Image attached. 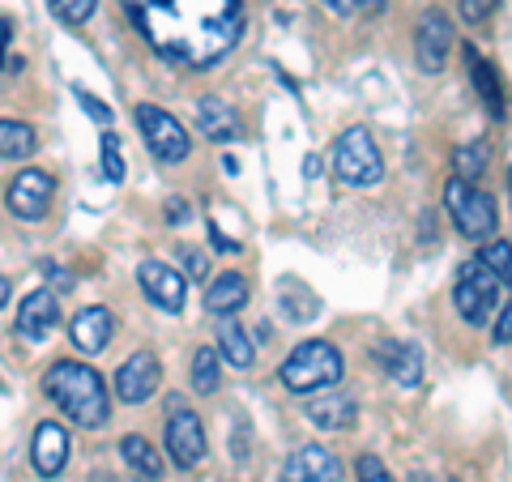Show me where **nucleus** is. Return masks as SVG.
Segmentation results:
<instances>
[{"label": "nucleus", "instance_id": "c9c22d12", "mask_svg": "<svg viewBox=\"0 0 512 482\" xmlns=\"http://www.w3.org/2000/svg\"><path fill=\"white\" fill-rule=\"evenodd\" d=\"M210 239H214V248H218V252H239V244H235V239L222 235L218 222H210Z\"/></svg>", "mask_w": 512, "mask_h": 482}, {"label": "nucleus", "instance_id": "412c9836", "mask_svg": "<svg viewBox=\"0 0 512 482\" xmlns=\"http://www.w3.org/2000/svg\"><path fill=\"white\" fill-rule=\"evenodd\" d=\"M120 453H124L128 470H133L137 478H146V482L163 478V457H158V448H154L146 436H124V440H120Z\"/></svg>", "mask_w": 512, "mask_h": 482}, {"label": "nucleus", "instance_id": "5701e85b", "mask_svg": "<svg viewBox=\"0 0 512 482\" xmlns=\"http://www.w3.org/2000/svg\"><path fill=\"white\" fill-rule=\"evenodd\" d=\"M35 128L18 120H0V158H30L35 154Z\"/></svg>", "mask_w": 512, "mask_h": 482}, {"label": "nucleus", "instance_id": "4be33fe9", "mask_svg": "<svg viewBox=\"0 0 512 482\" xmlns=\"http://www.w3.org/2000/svg\"><path fill=\"white\" fill-rule=\"evenodd\" d=\"M466 60H470V77H474V86H478V94H483V103H487V111L495 120L504 116V94H500V82H495V69L474 52V47H466Z\"/></svg>", "mask_w": 512, "mask_h": 482}, {"label": "nucleus", "instance_id": "2f4dec72", "mask_svg": "<svg viewBox=\"0 0 512 482\" xmlns=\"http://www.w3.org/2000/svg\"><path fill=\"white\" fill-rule=\"evenodd\" d=\"M77 103H82V111H86L90 120H99V124H107V120H111V111H107L99 99H94V94H86L82 86H77Z\"/></svg>", "mask_w": 512, "mask_h": 482}, {"label": "nucleus", "instance_id": "ddd939ff", "mask_svg": "<svg viewBox=\"0 0 512 482\" xmlns=\"http://www.w3.org/2000/svg\"><path fill=\"white\" fill-rule=\"evenodd\" d=\"M286 482H342V465L325 444H303L286 461Z\"/></svg>", "mask_w": 512, "mask_h": 482}, {"label": "nucleus", "instance_id": "b1692460", "mask_svg": "<svg viewBox=\"0 0 512 482\" xmlns=\"http://www.w3.org/2000/svg\"><path fill=\"white\" fill-rule=\"evenodd\" d=\"M222 384V367H218V355L210 346H201L197 355H192V389H197L201 397H214Z\"/></svg>", "mask_w": 512, "mask_h": 482}, {"label": "nucleus", "instance_id": "f03ea898", "mask_svg": "<svg viewBox=\"0 0 512 482\" xmlns=\"http://www.w3.org/2000/svg\"><path fill=\"white\" fill-rule=\"evenodd\" d=\"M43 389L47 397L56 401V406L64 410V419L77 423V427H103L107 423V389H103V376L94 372V367L86 363H52L47 367V376H43Z\"/></svg>", "mask_w": 512, "mask_h": 482}, {"label": "nucleus", "instance_id": "4c0bfd02", "mask_svg": "<svg viewBox=\"0 0 512 482\" xmlns=\"http://www.w3.org/2000/svg\"><path fill=\"white\" fill-rule=\"evenodd\" d=\"M9 18H5V13H0V64H5V43H9Z\"/></svg>", "mask_w": 512, "mask_h": 482}, {"label": "nucleus", "instance_id": "e433bc0d", "mask_svg": "<svg viewBox=\"0 0 512 482\" xmlns=\"http://www.w3.org/2000/svg\"><path fill=\"white\" fill-rule=\"evenodd\" d=\"M325 5H329L333 13H355V9H359V0H325Z\"/></svg>", "mask_w": 512, "mask_h": 482}, {"label": "nucleus", "instance_id": "4468645a", "mask_svg": "<svg viewBox=\"0 0 512 482\" xmlns=\"http://www.w3.org/2000/svg\"><path fill=\"white\" fill-rule=\"evenodd\" d=\"M56 320H60L56 295L52 291H30L22 299V308H18V337H26V342H43V337L56 329Z\"/></svg>", "mask_w": 512, "mask_h": 482}, {"label": "nucleus", "instance_id": "a211bd4d", "mask_svg": "<svg viewBox=\"0 0 512 482\" xmlns=\"http://www.w3.org/2000/svg\"><path fill=\"white\" fill-rule=\"evenodd\" d=\"M248 303V282L244 273H218V278L205 286V308L214 316H235Z\"/></svg>", "mask_w": 512, "mask_h": 482}, {"label": "nucleus", "instance_id": "423d86ee", "mask_svg": "<svg viewBox=\"0 0 512 482\" xmlns=\"http://www.w3.org/2000/svg\"><path fill=\"white\" fill-rule=\"evenodd\" d=\"M504 291V282L483 265V261H466L457 273V286H453V303L457 312L470 320V325H483V320L495 312V295Z\"/></svg>", "mask_w": 512, "mask_h": 482}, {"label": "nucleus", "instance_id": "dca6fc26", "mask_svg": "<svg viewBox=\"0 0 512 482\" xmlns=\"http://www.w3.org/2000/svg\"><path fill=\"white\" fill-rule=\"evenodd\" d=\"M30 461L43 478H56L69 461V431L60 423H39L35 427V444H30Z\"/></svg>", "mask_w": 512, "mask_h": 482}, {"label": "nucleus", "instance_id": "c756f323", "mask_svg": "<svg viewBox=\"0 0 512 482\" xmlns=\"http://www.w3.org/2000/svg\"><path fill=\"white\" fill-rule=\"evenodd\" d=\"M495 5H500V0H461V22H470V26L487 22L495 13Z\"/></svg>", "mask_w": 512, "mask_h": 482}, {"label": "nucleus", "instance_id": "f257e3e1", "mask_svg": "<svg viewBox=\"0 0 512 482\" xmlns=\"http://www.w3.org/2000/svg\"><path fill=\"white\" fill-rule=\"evenodd\" d=\"M163 60L210 69L244 35V0H120Z\"/></svg>", "mask_w": 512, "mask_h": 482}, {"label": "nucleus", "instance_id": "7c9ffc66", "mask_svg": "<svg viewBox=\"0 0 512 482\" xmlns=\"http://www.w3.org/2000/svg\"><path fill=\"white\" fill-rule=\"evenodd\" d=\"M359 482H393L380 457H359Z\"/></svg>", "mask_w": 512, "mask_h": 482}, {"label": "nucleus", "instance_id": "f8f14e48", "mask_svg": "<svg viewBox=\"0 0 512 482\" xmlns=\"http://www.w3.org/2000/svg\"><path fill=\"white\" fill-rule=\"evenodd\" d=\"M448 47H453V22H448L444 13L431 9L427 18L419 22V43H414V52H419V69L423 73H440L448 64Z\"/></svg>", "mask_w": 512, "mask_h": 482}, {"label": "nucleus", "instance_id": "7ed1b4c3", "mask_svg": "<svg viewBox=\"0 0 512 482\" xmlns=\"http://www.w3.org/2000/svg\"><path fill=\"white\" fill-rule=\"evenodd\" d=\"M342 380V355L338 346L325 337H312L291 350V359L282 363V384L291 393H316V389H333Z\"/></svg>", "mask_w": 512, "mask_h": 482}, {"label": "nucleus", "instance_id": "bb28decb", "mask_svg": "<svg viewBox=\"0 0 512 482\" xmlns=\"http://www.w3.org/2000/svg\"><path fill=\"white\" fill-rule=\"evenodd\" d=\"M478 261H483L504 286L512 282V252H508V239H495V244H487V252L478 256Z\"/></svg>", "mask_w": 512, "mask_h": 482}, {"label": "nucleus", "instance_id": "c85d7f7f", "mask_svg": "<svg viewBox=\"0 0 512 482\" xmlns=\"http://www.w3.org/2000/svg\"><path fill=\"white\" fill-rule=\"evenodd\" d=\"M103 175H107L111 184L124 180V154H120V141L111 137V133H103Z\"/></svg>", "mask_w": 512, "mask_h": 482}, {"label": "nucleus", "instance_id": "a878e982", "mask_svg": "<svg viewBox=\"0 0 512 482\" xmlns=\"http://www.w3.org/2000/svg\"><path fill=\"white\" fill-rule=\"evenodd\" d=\"M453 167H457V180L474 184L478 175L487 171V141H470V146H461V150L453 154Z\"/></svg>", "mask_w": 512, "mask_h": 482}, {"label": "nucleus", "instance_id": "39448f33", "mask_svg": "<svg viewBox=\"0 0 512 482\" xmlns=\"http://www.w3.org/2000/svg\"><path fill=\"white\" fill-rule=\"evenodd\" d=\"M333 171L342 175V184L350 188H372L384 180V158L376 150V141L367 128H346L333 150Z\"/></svg>", "mask_w": 512, "mask_h": 482}, {"label": "nucleus", "instance_id": "72a5a7b5", "mask_svg": "<svg viewBox=\"0 0 512 482\" xmlns=\"http://www.w3.org/2000/svg\"><path fill=\"white\" fill-rule=\"evenodd\" d=\"M512 342V308H500V320H495V346Z\"/></svg>", "mask_w": 512, "mask_h": 482}, {"label": "nucleus", "instance_id": "58836bf2", "mask_svg": "<svg viewBox=\"0 0 512 482\" xmlns=\"http://www.w3.org/2000/svg\"><path fill=\"white\" fill-rule=\"evenodd\" d=\"M5 303H9V282L0 278V308H5Z\"/></svg>", "mask_w": 512, "mask_h": 482}, {"label": "nucleus", "instance_id": "ea45409f", "mask_svg": "<svg viewBox=\"0 0 512 482\" xmlns=\"http://www.w3.org/2000/svg\"><path fill=\"white\" fill-rule=\"evenodd\" d=\"M94 482H120V478H111V474H94Z\"/></svg>", "mask_w": 512, "mask_h": 482}, {"label": "nucleus", "instance_id": "cd10ccee", "mask_svg": "<svg viewBox=\"0 0 512 482\" xmlns=\"http://www.w3.org/2000/svg\"><path fill=\"white\" fill-rule=\"evenodd\" d=\"M94 5H99V0H47V9H52L64 26H82L94 13Z\"/></svg>", "mask_w": 512, "mask_h": 482}, {"label": "nucleus", "instance_id": "1a4fd4ad", "mask_svg": "<svg viewBox=\"0 0 512 482\" xmlns=\"http://www.w3.org/2000/svg\"><path fill=\"white\" fill-rule=\"evenodd\" d=\"M167 453L180 470H192V465L205 461V427L180 401H171V414H167Z\"/></svg>", "mask_w": 512, "mask_h": 482}, {"label": "nucleus", "instance_id": "20e7f679", "mask_svg": "<svg viewBox=\"0 0 512 482\" xmlns=\"http://www.w3.org/2000/svg\"><path fill=\"white\" fill-rule=\"evenodd\" d=\"M444 205H448V218H453V227L466 235V239H495V231H500V210H495V197L478 192L466 180H448Z\"/></svg>", "mask_w": 512, "mask_h": 482}, {"label": "nucleus", "instance_id": "0eeeda50", "mask_svg": "<svg viewBox=\"0 0 512 482\" xmlns=\"http://www.w3.org/2000/svg\"><path fill=\"white\" fill-rule=\"evenodd\" d=\"M137 128H141V137H146L150 154L163 158V163H184L188 150H192L184 124L175 120V116H167L163 107H154V103H141L137 107Z\"/></svg>", "mask_w": 512, "mask_h": 482}, {"label": "nucleus", "instance_id": "f704fd0d", "mask_svg": "<svg viewBox=\"0 0 512 482\" xmlns=\"http://www.w3.org/2000/svg\"><path fill=\"white\" fill-rule=\"evenodd\" d=\"M184 269H192L188 278H205V256H201V252H188V248H184Z\"/></svg>", "mask_w": 512, "mask_h": 482}, {"label": "nucleus", "instance_id": "9b49d317", "mask_svg": "<svg viewBox=\"0 0 512 482\" xmlns=\"http://www.w3.org/2000/svg\"><path fill=\"white\" fill-rule=\"evenodd\" d=\"M137 273H141V291L154 299V308H163V312H180L184 308V295H188L184 273H175L163 261H141Z\"/></svg>", "mask_w": 512, "mask_h": 482}, {"label": "nucleus", "instance_id": "6ab92c4d", "mask_svg": "<svg viewBox=\"0 0 512 482\" xmlns=\"http://www.w3.org/2000/svg\"><path fill=\"white\" fill-rule=\"evenodd\" d=\"M197 124H201V133L210 137V141H235L239 137V116L222 103V99H201L197 103Z\"/></svg>", "mask_w": 512, "mask_h": 482}, {"label": "nucleus", "instance_id": "473e14b6", "mask_svg": "<svg viewBox=\"0 0 512 482\" xmlns=\"http://www.w3.org/2000/svg\"><path fill=\"white\" fill-rule=\"evenodd\" d=\"M188 218H192V205H188L184 197H171V201H167V222H171V227H184Z\"/></svg>", "mask_w": 512, "mask_h": 482}, {"label": "nucleus", "instance_id": "aec40b11", "mask_svg": "<svg viewBox=\"0 0 512 482\" xmlns=\"http://www.w3.org/2000/svg\"><path fill=\"white\" fill-rule=\"evenodd\" d=\"M355 419H359V406H355L350 397H320V401H308V423L325 427V431H346Z\"/></svg>", "mask_w": 512, "mask_h": 482}, {"label": "nucleus", "instance_id": "f3484780", "mask_svg": "<svg viewBox=\"0 0 512 482\" xmlns=\"http://www.w3.org/2000/svg\"><path fill=\"white\" fill-rule=\"evenodd\" d=\"M111 329H116V320H111L107 308H82L73 316V346L82 355H103L111 342Z\"/></svg>", "mask_w": 512, "mask_h": 482}, {"label": "nucleus", "instance_id": "393cba45", "mask_svg": "<svg viewBox=\"0 0 512 482\" xmlns=\"http://www.w3.org/2000/svg\"><path fill=\"white\" fill-rule=\"evenodd\" d=\"M218 350H222V359L235 363V367H252V359H256V350H252V342H248V333L239 329V325H222Z\"/></svg>", "mask_w": 512, "mask_h": 482}, {"label": "nucleus", "instance_id": "6e6552de", "mask_svg": "<svg viewBox=\"0 0 512 482\" xmlns=\"http://www.w3.org/2000/svg\"><path fill=\"white\" fill-rule=\"evenodd\" d=\"M52 197H56V180H52L47 171H39V167L18 171V180H13L9 192H5L9 214H13V218H22V222H39V218H47V205H52Z\"/></svg>", "mask_w": 512, "mask_h": 482}, {"label": "nucleus", "instance_id": "2eb2a0df", "mask_svg": "<svg viewBox=\"0 0 512 482\" xmlns=\"http://www.w3.org/2000/svg\"><path fill=\"white\" fill-rule=\"evenodd\" d=\"M376 363L384 367V376H393L402 389H414L423 380V350L414 342H380Z\"/></svg>", "mask_w": 512, "mask_h": 482}, {"label": "nucleus", "instance_id": "9d476101", "mask_svg": "<svg viewBox=\"0 0 512 482\" xmlns=\"http://www.w3.org/2000/svg\"><path fill=\"white\" fill-rule=\"evenodd\" d=\"M158 380H163V367H158V359L150 355V350H137V355L116 372V397L124 401V406H137V401L154 397Z\"/></svg>", "mask_w": 512, "mask_h": 482}]
</instances>
